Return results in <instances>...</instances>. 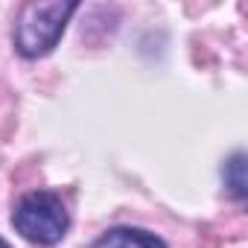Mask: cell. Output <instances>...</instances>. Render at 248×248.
Segmentation results:
<instances>
[{"label": "cell", "instance_id": "7a4b0ae2", "mask_svg": "<svg viewBox=\"0 0 248 248\" xmlns=\"http://www.w3.org/2000/svg\"><path fill=\"white\" fill-rule=\"evenodd\" d=\"M12 228L32 245H59L70 231V210L53 190H30L15 202Z\"/></svg>", "mask_w": 248, "mask_h": 248}, {"label": "cell", "instance_id": "5b68a950", "mask_svg": "<svg viewBox=\"0 0 248 248\" xmlns=\"http://www.w3.org/2000/svg\"><path fill=\"white\" fill-rule=\"evenodd\" d=\"M0 248H12V245H9V242H6L3 236H0Z\"/></svg>", "mask_w": 248, "mask_h": 248}, {"label": "cell", "instance_id": "6da1fadb", "mask_svg": "<svg viewBox=\"0 0 248 248\" xmlns=\"http://www.w3.org/2000/svg\"><path fill=\"white\" fill-rule=\"evenodd\" d=\"M76 12H79L76 0H32V3H24L12 30L15 53L27 62L50 56L59 47Z\"/></svg>", "mask_w": 248, "mask_h": 248}, {"label": "cell", "instance_id": "3957f363", "mask_svg": "<svg viewBox=\"0 0 248 248\" xmlns=\"http://www.w3.org/2000/svg\"><path fill=\"white\" fill-rule=\"evenodd\" d=\"M91 248H170V245L146 228L120 225V228H108L105 233H99L91 242Z\"/></svg>", "mask_w": 248, "mask_h": 248}, {"label": "cell", "instance_id": "277c9868", "mask_svg": "<svg viewBox=\"0 0 248 248\" xmlns=\"http://www.w3.org/2000/svg\"><path fill=\"white\" fill-rule=\"evenodd\" d=\"M222 181H225V190L231 193V199L245 202V196H248V181H245V152H233V155L222 164Z\"/></svg>", "mask_w": 248, "mask_h": 248}]
</instances>
